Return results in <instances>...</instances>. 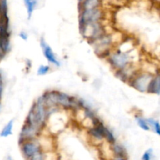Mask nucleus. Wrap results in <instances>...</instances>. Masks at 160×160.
<instances>
[{
    "label": "nucleus",
    "mask_w": 160,
    "mask_h": 160,
    "mask_svg": "<svg viewBox=\"0 0 160 160\" xmlns=\"http://www.w3.org/2000/svg\"><path fill=\"white\" fill-rule=\"evenodd\" d=\"M29 160H45V152L43 151H41L33 156Z\"/></svg>",
    "instance_id": "nucleus-17"
},
{
    "label": "nucleus",
    "mask_w": 160,
    "mask_h": 160,
    "mask_svg": "<svg viewBox=\"0 0 160 160\" xmlns=\"http://www.w3.org/2000/svg\"><path fill=\"white\" fill-rule=\"evenodd\" d=\"M155 74L149 72H142V73L135 74L131 78V85L134 88L141 92H147L148 84L152 79Z\"/></svg>",
    "instance_id": "nucleus-2"
},
{
    "label": "nucleus",
    "mask_w": 160,
    "mask_h": 160,
    "mask_svg": "<svg viewBox=\"0 0 160 160\" xmlns=\"http://www.w3.org/2000/svg\"><path fill=\"white\" fill-rule=\"evenodd\" d=\"M19 37H20L21 39H23V40L26 41V40H28V34L25 32V31H21V32L19 34Z\"/></svg>",
    "instance_id": "nucleus-18"
},
{
    "label": "nucleus",
    "mask_w": 160,
    "mask_h": 160,
    "mask_svg": "<svg viewBox=\"0 0 160 160\" xmlns=\"http://www.w3.org/2000/svg\"><path fill=\"white\" fill-rule=\"evenodd\" d=\"M146 120L150 129H152L153 131L157 135H160V124L159 120H156L154 118H148Z\"/></svg>",
    "instance_id": "nucleus-11"
},
{
    "label": "nucleus",
    "mask_w": 160,
    "mask_h": 160,
    "mask_svg": "<svg viewBox=\"0 0 160 160\" xmlns=\"http://www.w3.org/2000/svg\"><path fill=\"white\" fill-rule=\"evenodd\" d=\"M49 71H50L49 66L42 65L38 67L37 73H38V75H39V76H44V75H46Z\"/></svg>",
    "instance_id": "nucleus-15"
},
{
    "label": "nucleus",
    "mask_w": 160,
    "mask_h": 160,
    "mask_svg": "<svg viewBox=\"0 0 160 160\" xmlns=\"http://www.w3.org/2000/svg\"><path fill=\"white\" fill-rule=\"evenodd\" d=\"M112 152L115 157L126 158L127 159V151L124 147L122 146L120 144L115 142L112 145Z\"/></svg>",
    "instance_id": "nucleus-8"
},
{
    "label": "nucleus",
    "mask_w": 160,
    "mask_h": 160,
    "mask_svg": "<svg viewBox=\"0 0 160 160\" xmlns=\"http://www.w3.org/2000/svg\"><path fill=\"white\" fill-rule=\"evenodd\" d=\"M153 156V151L152 148L146 150V151L144 152L143 156L142 157V160H152Z\"/></svg>",
    "instance_id": "nucleus-16"
},
{
    "label": "nucleus",
    "mask_w": 160,
    "mask_h": 160,
    "mask_svg": "<svg viewBox=\"0 0 160 160\" xmlns=\"http://www.w3.org/2000/svg\"><path fill=\"white\" fill-rule=\"evenodd\" d=\"M9 160H13V159H11V158H10V159H9Z\"/></svg>",
    "instance_id": "nucleus-21"
},
{
    "label": "nucleus",
    "mask_w": 160,
    "mask_h": 160,
    "mask_svg": "<svg viewBox=\"0 0 160 160\" xmlns=\"http://www.w3.org/2000/svg\"><path fill=\"white\" fill-rule=\"evenodd\" d=\"M102 12L98 8L93 9L83 10L79 19V28H81L87 23L99 22L102 18Z\"/></svg>",
    "instance_id": "nucleus-4"
},
{
    "label": "nucleus",
    "mask_w": 160,
    "mask_h": 160,
    "mask_svg": "<svg viewBox=\"0 0 160 160\" xmlns=\"http://www.w3.org/2000/svg\"><path fill=\"white\" fill-rule=\"evenodd\" d=\"M147 92L150 94H156L159 95L160 93V77L159 74H156L152 78L148 84Z\"/></svg>",
    "instance_id": "nucleus-7"
},
{
    "label": "nucleus",
    "mask_w": 160,
    "mask_h": 160,
    "mask_svg": "<svg viewBox=\"0 0 160 160\" xmlns=\"http://www.w3.org/2000/svg\"><path fill=\"white\" fill-rule=\"evenodd\" d=\"M99 5L100 0H84L83 2V10L96 9Z\"/></svg>",
    "instance_id": "nucleus-12"
},
{
    "label": "nucleus",
    "mask_w": 160,
    "mask_h": 160,
    "mask_svg": "<svg viewBox=\"0 0 160 160\" xmlns=\"http://www.w3.org/2000/svg\"><path fill=\"white\" fill-rule=\"evenodd\" d=\"M108 61L112 68L116 70L128 68L131 62L129 54L120 50L114 52L113 53H110L108 57Z\"/></svg>",
    "instance_id": "nucleus-1"
},
{
    "label": "nucleus",
    "mask_w": 160,
    "mask_h": 160,
    "mask_svg": "<svg viewBox=\"0 0 160 160\" xmlns=\"http://www.w3.org/2000/svg\"><path fill=\"white\" fill-rule=\"evenodd\" d=\"M88 134L90 135V137L92 138L93 140L97 141V142H102L104 138H103L102 135V133L100 131L99 128H98L97 125H94L92 128H90L88 129Z\"/></svg>",
    "instance_id": "nucleus-9"
},
{
    "label": "nucleus",
    "mask_w": 160,
    "mask_h": 160,
    "mask_svg": "<svg viewBox=\"0 0 160 160\" xmlns=\"http://www.w3.org/2000/svg\"><path fill=\"white\" fill-rule=\"evenodd\" d=\"M24 3L27 8V12H28V19H31L34 8L37 5V0H24Z\"/></svg>",
    "instance_id": "nucleus-13"
},
{
    "label": "nucleus",
    "mask_w": 160,
    "mask_h": 160,
    "mask_svg": "<svg viewBox=\"0 0 160 160\" xmlns=\"http://www.w3.org/2000/svg\"><path fill=\"white\" fill-rule=\"evenodd\" d=\"M0 106H1V103H0Z\"/></svg>",
    "instance_id": "nucleus-22"
},
{
    "label": "nucleus",
    "mask_w": 160,
    "mask_h": 160,
    "mask_svg": "<svg viewBox=\"0 0 160 160\" xmlns=\"http://www.w3.org/2000/svg\"><path fill=\"white\" fill-rule=\"evenodd\" d=\"M135 119L136 120H137L138 125L142 130H144V131H148L151 130L150 129L149 126H148V123H147V120H145V119H144L143 117H141V116H136Z\"/></svg>",
    "instance_id": "nucleus-14"
},
{
    "label": "nucleus",
    "mask_w": 160,
    "mask_h": 160,
    "mask_svg": "<svg viewBox=\"0 0 160 160\" xmlns=\"http://www.w3.org/2000/svg\"><path fill=\"white\" fill-rule=\"evenodd\" d=\"M2 92H3V80H2V77L1 73H0V98H2Z\"/></svg>",
    "instance_id": "nucleus-19"
},
{
    "label": "nucleus",
    "mask_w": 160,
    "mask_h": 160,
    "mask_svg": "<svg viewBox=\"0 0 160 160\" xmlns=\"http://www.w3.org/2000/svg\"><path fill=\"white\" fill-rule=\"evenodd\" d=\"M42 131L33 127L30 126L28 123H24L23 126L22 127L21 131L20 134V144L22 142H26V141H31L37 139V137H38L39 134H41Z\"/></svg>",
    "instance_id": "nucleus-5"
},
{
    "label": "nucleus",
    "mask_w": 160,
    "mask_h": 160,
    "mask_svg": "<svg viewBox=\"0 0 160 160\" xmlns=\"http://www.w3.org/2000/svg\"><path fill=\"white\" fill-rule=\"evenodd\" d=\"M40 45L45 59H46L50 63L53 64V65L56 66V67H59V66H60V62L58 60L57 58L56 57V55L53 52L52 48L49 46V45L47 44V42H45V40L43 38H41Z\"/></svg>",
    "instance_id": "nucleus-6"
},
{
    "label": "nucleus",
    "mask_w": 160,
    "mask_h": 160,
    "mask_svg": "<svg viewBox=\"0 0 160 160\" xmlns=\"http://www.w3.org/2000/svg\"><path fill=\"white\" fill-rule=\"evenodd\" d=\"M20 145L22 154L27 160H29L33 156L42 151L40 144L37 139L26 141V142H22Z\"/></svg>",
    "instance_id": "nucleus-3"
},
{
    "label": "nucleus",
    "mask_w": 160,
    "mask_h": 160,
    "mask_svg": "<svg viewBox=\"0 0 160 160\" xmlns=\"http://www.w3.org/2000/svg\"><path fill=\"white\" fill-rule=\"evenodd\" d=\"M112 160H128L126 158H119V157H114Z\"/></svg>",
    "instance_id": "nucleus-20"
},
{
    "label": "nucleus",
    "mask_w": 160,
    "mask_h": 160,
    "mask_svg": "<svg viewBox=\"0 0 160 160\" xmlns=\"http://www.w3.org/2000/svg\"><path fill=\"white\" fill-rule=\"evenodd\" d=\"M13 120H9L7 123V124L2 128L1 133H0V136L2 138H7L9 135L12 134V128H13Z\"/></svg>",
    "instance_id": "nucleus-10"
}]
</instances>
